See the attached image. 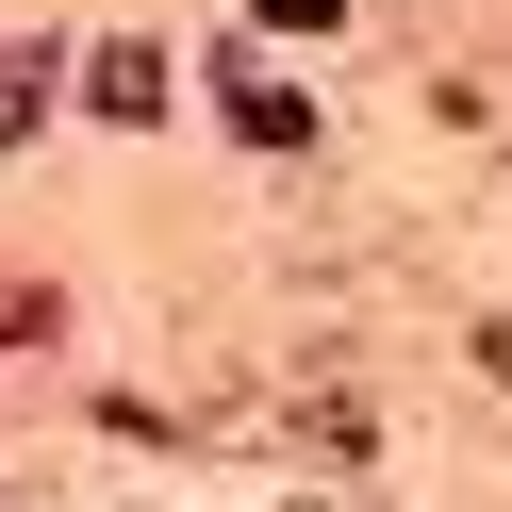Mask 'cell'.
<instances>
[{
  "instance_id": "6da1fadb",
  "label": "cell",
  "mask_w": 512,
  "mask_h": 512,
  "mask_svg": "<svg viewBox=\"0 0 512 512\" xmlns=\"http://www.w3.org/2000/svg\"><path fill=\"white\" fill-rule=\"evenodd\" d=\"M83 83H100V116H133V133L166 116V50H149V34H116V50H100Z\"/></svg>"
},
{
  "instance_id": "7a4b0ae2",
  "label": "cell",
  "mask_w": 512,
  "mask_h": 512,
  "mask_svg": "<svg viewBox=\"0 0 512 512\" xmlns=\"http://www.w3.org/2000/svg\"><path fill=\"white\" fill-rule=\"evenodd\" d=\"M34 116H50V50L17 34V50H0V133H34Z\"/></svg>"
},
{
  "instance_id": "3957f363",
  "label": "cell",
  "mask_w": 512,
  "mask_h": 512,
  "mask_svg": "<svg viewBox=\"0 0 512 512\" xmlns=\"http://www.w3.org/2000/svg\"><path fill=\"white\" fill-rule=\"evenodd\" d=\"M232 133H265V149H298V100H281L265 67H232Z\"/></svg>"
},
{
  "instance_id": "277c9868",
  "label": "cell",
  "mask_w": 512,
  "mask_h": 512,
  "mask_svg": "<svg viewBox=\"0 0 512 512\" xmlns=\"http://www.w3.org/2000/svg\"><path fill=\"white\" fill-rule=\"evenodd\" d=\"M0 331H50V298H34V281H0Z\"/></svg>"
},
{
  "instance_id": "5b68a950",
  "label": "cell",
  "mask_w": 512,
  "mask_h": 512,
  "mask_svg": "<svg viewBox=\"0 0 512 512\" xmlns=\"http://www.w3.org/2000/svg\"><path fill=\"white\" fill-rule=\"evenodd\" d=\"M479 364H496V380H512V314H496V331H479Z\"/></svg>"
}]
</instances>
